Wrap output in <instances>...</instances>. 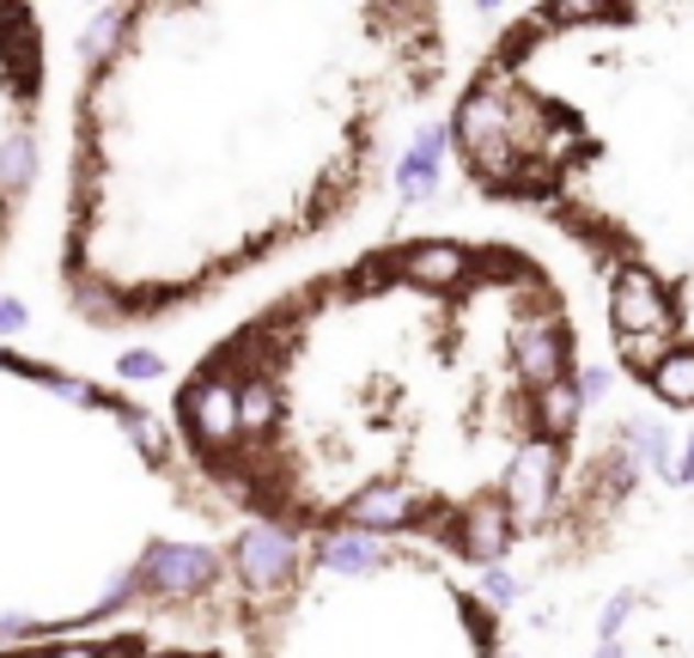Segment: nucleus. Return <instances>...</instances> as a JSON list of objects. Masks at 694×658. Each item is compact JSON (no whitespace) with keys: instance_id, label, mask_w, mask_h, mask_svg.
Segmentation results:
<instances>
[{"instance_id":"obj_6","label":"nucleus","mask_w":694,"mask_h":658,"mask_svg":"<svg viewBox=\"0 0 694 658\" xmlns=\"http://www.w3.org/2000/svg\"><path fill=\"white\" fill-rule=\"evenodd\" d=\"M49 129V19L37 0H0V268L43 177Z\"/></svg>"},{"instance_id":"obj_4","label":"nucleus","mask_w":694,"mask_h":658,"mask_svg":"<svg viewBox=\"0 0 694 658\" xmlns=\"http://www.w3.org/2000/svg\"><path fill=\"white\" fill-rule=\"evenodd\" d=\"M256 542L170 415L0 342V646L110 628L220 640Z\"/></svg>"},{"instance_id":"obj_5","label":"nucleus","mask_w":694,"mask_h":658,"mask_svg":"<svg viewBox=\"0 0 694 658\" xmlns=\"http://www.w3.org/2000/svg\"><path fill=\"white\" fill-rule=\"evenodd\" d=\"M475 567L384 537H263L232 597L238 658H511Z\"/></svg>"},{"instance_id":"obj_7","label":"nucleus","mask_w":694,"mask_h":658,"mask_svg":"<svg viewBox=\"0 0 694 658\" xmlns=\"http://www.w3.org/2000/svg\"><path fill=\"white\" fill-rule=\"evenodd\" d=\"M0 658H238L213 634L184 628H110V634H74V640H37V646H0Z\"/></svg>"},{"instance_id":"obj_1","label":"nucleus","mask_w":694,"mask_h":658,"mask_svg":"<svg viewBox=\"0 0 694 658\" xmlns=\"http://www.w3.org/2000/svg\"><path fill=\"white\" fill-rule=\"evenodd\" d=\"M170 427L263 537H384L463 567L579 555L628 501L585 323L530 244L403 232L250 305L184 366Z\"/></svg>"},{"instance_id":"obj_2","label":"nucleus","mask_w":694,"mask_h":658,"mask_svg":"<svg viewBox=\"0 0 694 658\" xmlns=\"http://www.w3.org/2000/svg\"><path fill=\"white\" fill-rule=\"evenodd\" d=\"M445 86V0H110L67 92L62 305H213L354 220Z\"/></svg>"},{"instance_id":"obj_3","label":"nucleus","mask_w":694,"mask_h":658,"mask_svg":"<svg viewBox=\"0 0 694 658\" xmlns=\"http://www.w3.org/2000/svg\"><path fill=\"white\" fill-rule=\"evenodd\" d=\"M445 146L585 256L616 366L694 415V0H530L451 86Z\"/></svg>"}]
</instances>
